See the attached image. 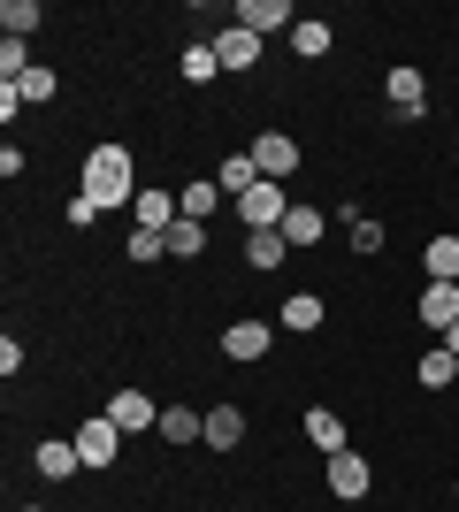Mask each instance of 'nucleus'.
<instances>
[{"mask_svg": "<svg viewBox=\"0 0 459 512\" xmlns=\"http://www.w3.org/2000/svg\"><path fill=\"white\" fill-rule=\"evenodd\" d=\"M444 352H452V360H459V321H452V329H444Z\"/></svg>", "mask_w": 459, "mask_h": 512, "instance_id": "obj_31", "label": "nucleus"}, {"mask_svg": "<svg viewBox=\"0 0 459 512\" xmlns=\"http://www.w3.org/2000/svg\"><path fill=\"white\" fill-rule=\"evenodd\" d=\"M268 344H276V329H268V321H230V329H222V360L253 367V360H268Z\"/></svg>", "mask_w": 459, "mask_h": 512, "instance_id": "obj_5", "label": "nucleus"}, {"mask_svg": "<svg viewBox=\"0 0 459 512\" xmlns=\"http://www.w3.org/2000/svg\"><path fill=\"white\" fill-rule=\"evenodd\" d=\"M383 92H391V107H398V123H414L421 107H429V77H421L414 62H398L391 77H383Z\"/></svg>", "mask_w": 459, "mask_h": 512, "instance_id": "obj_7", "label": "nucleus"}, {"mask_svg": "<svg viewBox=\"0 0 459 512\" xmlns=\"http://www.w3.org/2000/svg\"><path fill=\"white\" fill-rule=\"evenodd\" d=\"M329 39H337L329 23H291V54H306V62H322V54H329Z\"/></svg>", "mask_w": 459, "mask_h": 512, "instance_id": "obj_22", "label": "nucleus"}, {"mask_svg": "<svg viewBox=\"0 0 459 512\" xmlns=\"http://www.w3.org/2000/svg\"><path fill=\"white\" fill-rule=\"evenodd\" d=\"M421 321H429V329H452L459 321V283H429V291H421Z\"/></svg>", "mask_w": 459, "mask_h": 512, "instance_id": "obj_15", "label": "nucleus"}, {"mask_svg": "<svg viewBox=\"0 0 459 512\" xmlns=\"http://www.w3.org/2000/svg\"><path fill=\"white\" fill-rule=\"evenodd\" d=\"M352 214V207H345ZM352 245H360V253H383V222H368V214H352Z\"/></svg>", "mask_w": 459, "mask_h": 512, "instance_id": "obj_30", "label": "nucleus"}, {"mask_svg": "<svg viewBox=\"0 0 459 512\" xmlns=\"http://www.w3.org/2000/svg\"><path fill=\"white\" fill-rule=\"evenodd\" d=\"M306 444L322 451V459H329V451H345V421H337L329 406H314V413H306Z\"/></svg>", "mask_w": 459, "mask_h": 512, "instance_id": "obj_17", "label": "nucleus"}, {"mask_svg": "<svg viewBox=\"0 0 459 512\" xmlns=\"http://www.w3.org/2000/svg\"><path fill=\"white\" fill-rule=\"evenodd\" d=\"M77 192L92 199V207L108 214V207H131L146 184H138V169H131V146H92L85 153V176H77Z\"/></svg>", "mask_w": 459, "mask_h": 512, "instance_id": "obj_1", "label": "nucleus"}, {"mask_svg": "<svg viewBox=\"0 0 459 512\" xmlns=\"http://www.w3.org/2000/svg\"><path fill=\"white\" fill-rule=\"evenodd\" d=\"M238 23L253 39H268V31H284V23H299V16H291V0H238Z\"/></svg>", "mask_w": 459, "mask_h": 512, "instance_id": "obj_10", "label": "nucleus"}, {"mask_svg": "<svg viewBox=\"0 0 459 512\" xmlns=\"http://www.w3.org/2000/svg\"><path fill=\"white\" fill-rule=\"evenodd\" d=\"M31 54H23V39H0V77H8V85H16V77H31Z\"/></svg>", "mask_w": 459, "mask_h": 512, "instance_id": "obj_28", "label": "nucleus"}, {"mask_svg": "<svg viewBox=\"0 0 459 512\" xmlns=\"http://www.w3.org/2000/svg\"><path fill=\"white\" fill-rule=\"evenodd\" d=\"M16 92H23V107H46L62 92V77H54V69H31V77H16Z\"/></svg>", "mask_w": 459, "mask_h": 512, "instance_id": "obj_26", "label": "nucleus"}, {"mask_svg": "<svg viewBox=\"0 0 459 512\" xmlns=\"http://www.w3.org/2000/svg\"><path fill=\"white\" fill-rule=\"evenodd\" d=\"M421 383H429V390H459V360L444 352V344H437V352H421Z\"/></svg>", "mask_w": 459, "mask_h": 512, "instance_id": "obj_21", "label": "nucleus"}, {"mask_svg": "<svg viewBox=\"0 0 459 512\" xmlns=\"http://www.w3.org/2000/svg\"><path fill=\"white\" fill-rule=\"evenodd\" d=\"M245 444V413L238 406H207V451H238Z\"/></svg>", "mask_w": 459, "mask_h": 512, "instance_id": "obj_13", "label": "nucleus"}, {"mask_svg": "<svg viewBox=\"0 0 459 512\" xmlns=\"http://www.w3.org/2000/svg\"><path fill=\"white\" fill-rule=\"evenodd\" d=\"M375 482V467L360 459V451H329V497H345V505H360Z\"/></svg>", "mask_w": 459, "mask_h": 512, "instance_id": "obj_6", "label": "nucleus"}, {"mask_svg": "<svg viewBox=\"0 0 459 512\" xmlns=\"http://www.w3.org/2000/svg\"><path fill=\"white\" fill-rule=\"evenodd\" d=\"M131 260L146 268V260H169V237L161 230H131Z\"/></svg>", "mask_w": 459, "mask_h": 512, "instance_id": "obj_29", "label": "nucleus"}, {"mask_svg": "<svg viewBox=\"0 0 459 512\" xmlns=\"http://www.w3.org/2000/svg\"><path fill=\"white\" fill-rule=\"evenodd\" d=\"M0 23H8V39H31V31H39V0H8Z\"/></svg>", "mask_w": 459, "mask_h": 512, "instance_id": "obj_27", "label": "nucleus"}, {"mask_svg": "<svg viewBox=\"0 0 459 512\" xmlns=\"http://www.w3.org/2000/svg\"><path fill=\"white\" fill-rule=\"evenodd\" d=\"M421 268H429V283H459V237H429Z\"/></svg>", "mask_w": 459, "mask_h": 512, "instance_id": "obj_18", "label": "nucleus"}, {"mask_svg": "<svg viewBox=\"0 0 459 512\" xmlns=\"http://www.w3.org/2000/svg\"><path fill=\"white\" fill-rule=\"evenodd\" d=\"M176 207L192 214V222H207V214L222 207V184H184V192H176Z\"/></svg>", "mask_w": 459, "mask_h": 512, "instance_id": "obj_24", "label": "nucleus"}, {"mask_svg": "<svg viewBox=\"0 0 459 512\" xmlns=\"http://www.w3.org/2000/svg\"><path fill=\"white\" fill-rule=\"evenodd\" d=\"M215 184H222V199H245L253 184H261V169H253V153H230V161L215 169Z\"/></svg>", "mask_w": 459, "mask_h": 512, "instance_id": "obj_16", "label": "nucleus"}, {"mask_svg": "<svg viewBox=\"0 0 459 512\" xmlns=\"http://www.w3.org/2000/svg\"><path fill=\"white\" fill-rule=\"evenodd\" d=\"M161 436H169V444H207V413H192V406H161Z\"/></svg>", "mask_w": 459, "mask_h": 512, "instance_id": "obj_14", "label": "nucleus"}, {"mask_svg": "<svg viewBox=\"0 0 459 512\" xmlns=\"http://www.w3.org/2000/svg\"><path fill=\"white\" fill-rule=\"evenodd\" d=\"M31 459H39V474H46V482H69V474L85 467V459H77V444H69V436H46V444L31 451Z\"/></svg>", "mask_w": 459, "mask_h": 512, "instance_id": "obj_12", "label": "nucleus"}, {"mask_svg": "<svg viewBox=\"0 0 459 512\" xmlns=\"http://www.w3.org/2000/svg\"><path fill=\"white\" fill-rule=\"evenodd\" d=\"M192 253H207V222H192V214H184V222L169 230V260H192Z\"/></svg>", "mask_w": 459, "mask_h": 512, "instance_id": "obj_23", "label": "nucleus"}, {"mask_svg": "<svg viewBox=\"0 0 459 512\" xmlns=\"http://www.w3.org/2000/svg\"><path fill=\"white\" fill-rule=\"evenodd\" d=\"M284 260H291L284 230H245V268H261V276H276Z\"/></svg>", "mask_w": 459, "mask_h": 512, "instance_id": "obj_11", "label": "nucleus"}, {"mask_svg": "<svg viewBox=\"0 0 459 512\" xmlns=\"http://www.w3.org/2000/svg\"><path fill=\"white\" fill-rule=\"evenodd\" d=\"M77 459H85V474L115 467V459H123V428H115L108 413H92V421L77 428Z\"/></svg>", "mask_w": 459, "mask_h": 512, "instance_id": "obj_3", "label": "nucleus"}, {"mask_svg": "<svg viewBox=\"0 0 459 512\" xmlns=\"http://www.w3.org/2000/svg\"><path fill=\"white\" fill-rule=\"evenodd\" d=\"M284 329H322V291H291L284 299Z\"/></svg>", "mask_w": 459, "mask_h": 512, "instance_id": "obj_20", "label": "nucleus"}, {"mask_svg": "<svg viewBox=\"0 0 459 512\" xmlns=\"http://www.w3.org/2000/svg\"><path fill=\"white\" fill-rule=\"evenodd\" d=\"M245 153H253V169H261L268 184H284V176L299 169V138H291V130H261Z\"/></svg>", "mask_w": 459, "mask_h": 512, "instance_id": "obj_4", "label": "nucleus"}, {"mask_svg": "<svg viewBox=\"0 0 459 512\" xmlns=\"http://www.w3.org/2000/svg\"><path fill=\"white\" fill-rule=\"evenodd\" d=\"M284 245L299 253V245H322V207H291L284 214Z\"/></svg>", "mask_w": 459, "mask_h": 512, "instance_id": "obj_19", "label": "nucleus"}, {"mask_svg": "<svg viewBox=\"0 0 459 512\" xmlns=\"http://www.w3.org/2000/svg\"><path fill=\"white\" fill-rule=\"evenodd\" d=\"M207 46H215V62H222V69H253V62H261V39H253L245 23H222Z\"/></svg>", "mask_w": 459, "mask_h": 512, "instance_id": "obj_9", "label": "nucleus"}, {"mask_svg": "<svg viewBox=\"0 0 459 512\" xmlns=\"http://www.w3.org/2000/svg\"><path fill=\"white\" fill-rule=\"evenodd\" d=\"M176 69H184V77H192V85H215V77H222V62H215V46H184V62H176Z\"/></svg>", "mask_w": 459, "mask_h": 512, "instance_id": "obj_25", "label": "nucleus"}, {"mask_svg": "<svg viewBox=\"0 0 459 512\" xmlns=\"http://www.w3.org/2000/svg\"><path fill=\"white\" fill-rule=\"evenodd\" d=\"M230 207H238V222H245V230H284L291 199H284V184H268V176H261V184H253L245 199H230Z\"/></svg>", "mask_w": 459, "mask_h": 512, "instance_id": "obj_2", "label": "nucleus"}, {"mask_svg": "<svg viewBox=\"0 0 459 512\" xmlns=\"http://www.w3.org/2000/svg\"><path fill=\"white\" fill-rule=\"evenodd\" d=\"M108 421L123 428V436H146V428H161V406H153L146 390H115V398H108Z\"/></svg>", "mask_w": 459, "mask_h": 512, "instance_id": "obj_8", "label": "nucleus"}, {"mask_svg": "<svg viewBox=\"0 0 459 512\" xmlns=\"http://www.w3.org/2000/svg\"><path fill=\"white\" fill-rule=\"evenodd\" d=\"M16 512H46V505H16Z\"/></svg>", "mask_w": 459, "mask_h": 512, "instance_id": "obj_32", "label": "nucleus"}]
</instances>
